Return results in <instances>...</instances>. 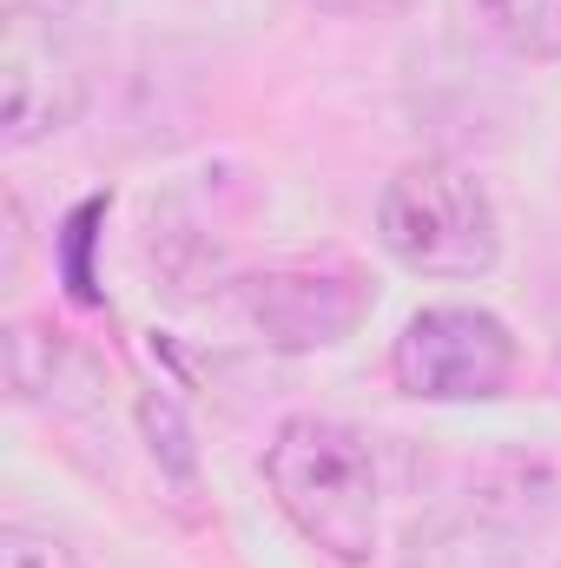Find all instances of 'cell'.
<instances>
[{"instance_id": "obj_6", "label": "cell", "mask_w": 561, "mask_h": 568, "mask_svg": "<svg viewBox=\"0 0 561 568\" xmlns=\"http://www.w3.org/2000/svg\"><path fill=\"white\" fill-rule=\"evenodd\" d=\"M7 377H13V397H20V404L73 410L80 390L100 397V357H93L80 337L47 331V324H13V331H7Z\"/></svg>"}, {"instance_id": "obj_3", "label": "cell", "mask_w": 561, "mask_h": 568, "mask_svg": "<svg viewBox=\"0 0 561 568\" xmlns=\"http://www.w3.org/2000/svg\"><path fill=\"white\" fill-rule=\"evenodd\" d=\"M390 371H397V390L417 404H489L516 377V337L496 311L429 304L404 324Z\"/></svg>"}, {"instance_id": "obj_10", "label": "cell", "mask_w": 561, "mask_h": 568, "mask_svg": "<svg viewBox=\"0 0 561 568\" xmlns=\"http://www.w3.org/2000/svg\"><path fill=\"white\" fill-rule=\"evenodd\" d=\"M106 212V199H86L73 219H67V284H73V297L80 304H93L100 291H93V272H86V245H93V219Z\"/></svg>"}, {"instance_id": "obj_8", "label": "cell", "mask_w": 561, "mask_h": 568, "mask_svg": "<svg viewBox=\"0 0 561 568\" xmlns=\"http://www.w3.org/2000/svg\"><path fill=\"white\" fill-rule=\"evenodd\" d=\"M404 568H516V556L489 536V529H469V523H449V529H429L410 542V562Z\"/></svg>"}, {"instance_id": "obj_5", "label": "cell", "mask_w": 561, "mask_h": 568, "mask_svg": "<svg viewBox=\"0 0 561 568\" xmlns=\"http://www.w3.org/2000/svg\"><path fill=\"white\" fill-rule=\"evenodd\" d=\"M370 278L344 258L330 265H284L265 278L238 284L245 324L272 344V351H310V344H337L357 331V317L370 311Z\"/></svg>"}, {"instance_id": "obj_7", "label": "cell", "mask_w": 561, "mask_h": 568, "mask_svg": "<svg viewBox=\"0 0 561 568\" xmlns=\"http://www.w3.org/2000/svg\"><path fill=\"white\" fill-rule=\"evenodd\" d=\"M502 47L522 60H561V0H476Z\"/></svg>"}, {"instance_id": "obj_4", "label": "cell", "mask_w": 561, "mask_h": 568, "mask_svg": "<svg viewBox=\"0 0 561 568\" xmlns=\"http://www.w3.org/2000/svg\"><path fill=\"white\" fill-rule=\"evenodd\" d=\"M80 106H86V80L67 40L47 27V13L7 7V27H0V140L7 152H27V145L67 133Z\"/></svg>"}, {"instance_id": "obj_2", "label": "cell", "mask_w": 561, "mask_h": 568, "mask_svg": "<svg viewBox=\"0 0 561 568\" xmlns=\"http://www.w3.org/2000/svg\"><path fill=\"white\" fill-rule=\"evenodd\" d=\"M377 239L422 278H482L502 258L496 199L449 159H410L377 199Z\"/></svg>"}, {"instance_id": "obj_11", "label": "cell", "mask_w": 561, "mask_h": 568, "mask_svg": "<svg viewBox=\"0 0 561 568\" xmlns=\"http://www.w3.org/2000/svg\"><path fill=\"white\" fill-rule=\"evenodd\" d=\"M317 7H330V13H397L410 0H317Z\"/></svg>"}, {"instance_id": "obj_1", "label": "cell", "mask_w": 561, "mask_h": 568, "mask_svg": "<svg viewBox=\"0 0 561 568\" xmlns=\"http://www.w3.org/2000/svg\"><path fill=\"white\" fill-rule=\"evenodd\" d=\"M265 483L290 529L330 562H370L377 549V456L364 429L337 417H290L265 443Z\"/></svg>"}, {"instance_id": "obj_12", "label": "cell", "mask_w": 561, "mask_h": 568, "mask_svg": "<svg viewBox=\"0 0 561 568\" xmlns=\"http://www.w3.org/2000/svg\"><path fill=\"white\" fill-rule=\"evenodd\" d=\"M7 7H27V13H67L73 0H7Z\"/></svg>"}, {"instance_id": "obj_9", "label": "cell", "mask_w": 561, "mask_h": 568, "mask_svg": "<svg viewBox=\"0 0 561 568\" xmlns=\"http://www.w3.org/2000/svg\"><path fill=\"white\" fill-rule=\"evenodd\" d=\"M0 568H80V556L47 536V529H27V523H7L0 529Z\"/></svg>"}]
</instances>
